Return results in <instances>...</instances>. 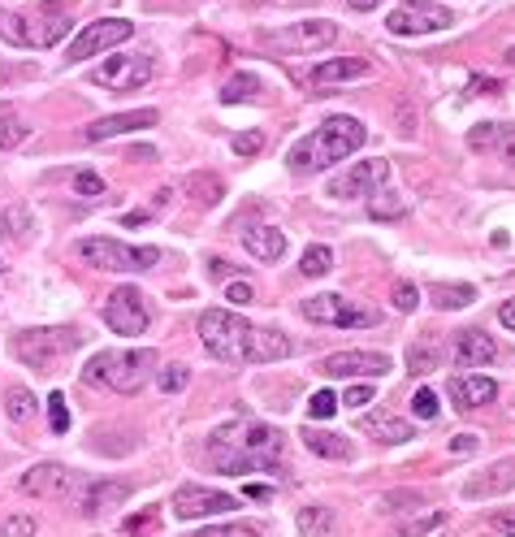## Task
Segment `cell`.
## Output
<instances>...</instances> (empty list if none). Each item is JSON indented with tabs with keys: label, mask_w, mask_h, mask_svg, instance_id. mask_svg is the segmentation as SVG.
I'll return each instance as SVG.
<instances>
[{
	"label": "cell",
	"mask_w": 515,
	"mask_h": 537,
	"mask_svg": "<svg viewBox=\"0 0 515 537\" xmlns=\"http://www.w3.org/2000/svg\"><path fill=\"white\" fill-rule=\"evenodd\" d=\"M286 455L282 429L256 421V416H234L208 434V464L226 477H252L273 473Z\"/></svg>",
	"instance_id": "6da1fadb"
},
{
	"label": "cell",
	"mask_w": 515,
	"mask_h": 537,
	"mask_svg": "<svg viewBox=\"0 0 515 537\" xmlns=\"http://www.w3.org/2000/svg\"><path fill=\"white\" fill-rule=\"evenodd\" d=\"M200 343L213 360L226 364H277L290 356V338L277 330H260L230 308H208L200 317Z\"/></svg>",
	"instance_id": "7a4b0ae2"
},
{
	"label": "cell",
	"mask_w": 515,
	"mask_h": 537,
	"mask_svg": "<svg viewBox=\"0 0 515 537\" xmlns=\"http://www.w3.org/2000/svg\"><path fill=\"white\" fill-rule=\"evenodd\" d=\"M364 139H368L364 122H355V117H329L321 130H312L308 139H299L295 148H290V169H295V174L329 169V165L347 161L351 152H360Z\"/></svg>",
	"instance_id": "3957f363"
},
{
	"label": "cell",
	"mask_w": 515,
	"mask_h": 537,
	"mask_svg": "<svg viewBox=\"0 0 515 537\" xmlns=\"http://www.w3.org/2000/svg\"><path fill=\"white\" fill-rule=\"evenodd\" d=\"M156 373V351L152 347H130V351H96L83 369L87 386H109L117 395H139Z\"/></svg>",
	"instance_id": "277c9868"
},
{
	"label": "cell",
	"mask_w": 515,
	"mask_h": 537,
	"mask_svg": "<svg viewBox=\"0 0 515 537\" xmlns=\"http://www.w3.org/2000/svg\"><path fill=\"white\" fill-rule=\"evenodd\" d=\"M70 26H74L70 5H65V0H48V5L5 13V18H0V35H5L13 48H52L70 35Z\"/></svg>",
	"instance_id": "5b68a950"
},
{
	"label": "cell",
	"mask_w": 515,
	"mask_h": 537,
	"mask_svg": "<svg viewBox=\"0 0 515 537\" xmlns=\"http://www.w3.org/2000/svg\"><path fill=\"white\" fill-rule=\"evenodd\" d=\"M78 330H70V325H44V330H18L13 334V356H18L26 369L35 373H48L57 369V364L65 356H74L78 351Z\"/></svg>",
	"instance_id": "8992f818"
},
{
	"label": "cell",
	"mask_w": 515,
	"mask_h": 537,
	"mask_svg": "<svg viewBox=\"0 0 515 537\" xmlns=\"http://www.w3.org/2000/svg\"><path fill=\"white\" fill-rule=\"evenodd\" d=\"M78 256L87 260L91 269H104V273H139V269H152L161 252L156 247H126L117 239H78Z\"/></svg>",
	"instance_id": "52a82bcc"
},
{
	"label": "cell",
	"mask_w": 515,
	"mask_h": 537,
	"mask_svg": "<svg viewBox=\"0 0 515 537\" xmlns=\"http://www.w3.org/2000/svg\"><path fill=\"white\" fill-rule=\"evenodd\" d=\"M303 317L312 325H334V330H364V325H377V308L351 304L347 295H312L303 299Z\"/></svg>",
	"instance_id": "ba28073f"
},
{
	"label": "cell",
	"mask_w": 515,
	"mask_h": 537,
	"mask_svg": "<svg viewBox=\"0 0 515 537\" xmlns=\"http://www.w3.org/2000/svg\"><path fill=\"white\" fill-rule=\"evenodd\" d=\"M91 83L104 91H139L152 83V57L148 52H122V57H104V65L91 70Z\"/></svg>",
	"instance_id": "9c48e42d"
},
{
	"label": "cell",
	"mask_w": 515,
	"mask_h": 537,
	"mask_svg": "<svg viewBox=\"0 0 515 537\" xmlns=\"http://www.w3.org/2000/svg\"><path fill=\"white\" fill-rule=\"evenodd\" d=\"M152 312H148V299L139 295V286H117V291L104 299V325L122 338H139L148 330Z\"/></svg>",
	"instance_id": "30bf717a"
},
{
	"label": "cell",
	"mask_w": 515,
	"mask_h": 537,
	"mask_svg": "<svg viewBox=\"0 0 515 537\" xmlns=\"http://www.w3.org/2000/svg\"><path fill=\"white\" fill-rule=\"evenodd\" d=\"M264 48H282V52H316L329 48L338 39V26L329 18H312V22H295V26H277V31H264Z\"/></svg>",
	"instance_id": "8fae6325"
},
{
	"label": "cell",
	"mask_w": 515,
	"mask_h": 537,
	"mask_svg": "<svg viewBox=\"0 0 515 537\" xmlns=\"http://www.w3.org/2000/svg\"><path fill=\"white\" fill-rule=\"evenodd\" d=\"M446 26H455L451 9L446 5H433V0H412V5H399L386 18V31L390 35H433V31H446Z\"/></svg>",
	"instance_id": "7c38bea8"
},
{
	"label": "cell",
	"mask_w": 515,
	"mask_h": 537,
	"mask_svg": "<svg viewBox=\"0 0 515 537\" xmlns=\"http://www.w3.org/2000/svg\"><path fill=\"white\" fill-rule=\"evenodd\" d=\"M130 35H135V26H130L126 18H100V22L83 26V31L70 39V52H65V61H87V57H96V52H109V48H117V44H126Z\"/></svg>",
	"instance_id": "4fadbf2b"
},
{
	"label": "cell",
	"mask_w": 515,
	"mask_h": 537,
	"mask_svg": "<svg viewBox=\"0 0 515 537\" xmlns=\"http://www.w3.org/2000/svg\"><path fill=\"white\" fill-rule=\"evenodd\" d=\"M239 499L226 490H208V486H178L174 490V516L178 520H204L217 512H239Z\"/></svg>",
	"instance_id": "5bb4252c"
},
{
	"label": "cell",
	"mask_w": 515,
	"mask_h": 537,
	"mask_svg": "<svg viewBox=\"0 0 515 537\" xmlns=\"http://www.w3.org/2000/svg\"><path fill=\"white\" fill-rule=\"evenodd\" d=\"M386 178H390V161L373 156V161H360V165H351L347 174L329 178V195H334V200H360V195L386 187Z\"/></svg>",
	"instance_id": "9a60e30c"
},
{
	"label": "cell",
	"mask_w": 515,
	"mask_h": 537,
	"mask_svg": "<svg viewBox=\"0 0 515 537\" xmlns=\"http://www.w3.org/2000/svg\"><path fill=\"white\" fill-rule=\"evenodd\" d=\"M78 486H83V481H78V473H70L65 464H35L18 477V490L35 494V499H65V494H74Z\"/></svg>",
	"instance_id": "2e32d148"
},
{
	"label": "cell",
	"mask_w": 515,
	"mask_h": 537,
	"mask_svg": "<svg viewBox=\"0 0 515 537\" xmlns=\"http://www.w3.org/2000/svg\"><path fill=\"white\" fill-rule=\"evenodd\" d=\"M325 377H381L390 373V356L386 351H338V356L321 360Z\"/></svg>",
	"instance_id": "e0dca14e"
},
{
	"label": "cell",
	"mask_w": 515,
	"mask_h": 537,
	"mask_svg": "<svg viewBox=\"0 0 515 537\" xmlns=\"http://www.w3.org/2000/svg\"><path fill=\"white\" fill-rule=\"evenodd\" d=\"M126 499H130V481L104 477V481H83V486H78V512H83V516L117 512Z\"/></svg>",
	"instance_id": "ac0fdd59"
},
{
	"label": "cell",
	"mask_w": 515,
	"mask_h": 537,
	"mask_svg": "<svg viewBox=\"0 0 515 537\" xmlns=\"http://www.w3.org/2000/svg\"><path fill=\"white\" fill-rule=\"evenodd\" d=\"M156 126V109H130V113H109V117H96L83 139L87 143H104V139H117V135H130V130H148Z\"/></svg>",
	"instance_id": "d6986e66"
},
{
	"label": "cell",
	"mask_w": 515,
	"mask_h": 537,
	"mask_svg": "<svg viewBox=\"0 0 515 537\" xmlns=\"http://www.w3.org/2000/svg\"><path fill=\"white\" fill-rule=\"evenodd\" d=\"M498 399V382L494 377H485V373H459L451 377V403L459 412H477L485 408V403H494Z\"/></svg>",
	"instance_id": "ffe728a7"
},
{
	"label": "cell",
	"mask_w": 515,
	"mask_h": 537,
	"mask_svg": "<svg viewBox=\"0 0 515 537\" xmlns=\"http://www.w3.org/2000/svg\"><path fill=\"white\" fill-rule=\"evenodd\" d=\"M494 356H498V343L485 330H464L455 338V351H451L455 369H485Z\"/></svg>",
	"instance_id": "44dd1931"
},
{
	"label": "cell",
	"mask_w": 515,
	"mask_h": 537,
	"mask_svg": "<svg viewBox=\"0 0 515 537\" xmlns=\"http://www.w3.org/2000/svg\"><path fill=\"white\" fill-rule=\"evenodd\" d=\"M511 486H515V460H503V464L485 468L477 481H468L464 494H468V499H494V494H503Z\"/></svg>",
	"instance_id": "7402d4cb"
},
{
	"label": "cell",
	"mask_w": 515,
	"mask_h": 537,
	"mask_svg": "<svg viewBox=\"0 0 515 537\" xmlns=\"http://www.w3.org/2000/svg\"><path fill=\"white\" fill-rule=\"evenodd\" d=\"M243 247L260 260H282L286 256V234L277 226H247L243 230Z\"/></svg>",
	"instance_id": "603a6c76"
},
{
	"label": "cell",
	"mask_w": 515,
	"mask_h": 537,
	"mask_svg": "<svg viewBox=\"0 0 515 537\" xmlns=\"http://www.w3.org/2000/svg\"><path fill=\"white\" fill-rule=\"evenodd\" d=\"M368 74V61L364 57H338V61H321L312 70V83L316 87H329V83H351V78H364Z\"/></svg>",
	"instance_id": "cb8c5ba5"
},
{
	"label": "cell",
	"mask_w": 515,
	"mask_h": 537,
	"mask_svg": "<svg viewBox=\"0 0 515 537\" xmlns=\"http://www.w3.org/2000/svg\"><path fill=\"white\" fill-rule=\"evenodd\" d=\"M360 429L368 438H381V442H407L412 438V421H403V416H390V412H368Z\"/></svg>",
	"instance_id": "d4e9b609"
},
{
	"label": "cell",
	"mask_w": 515,
	"mask_h": 537,
	"mask_svg": "<svg viewBox=\"0 0 515 537\" xmlns=\"http://www.w3.org/2000/svg\"><path fill=\"white\" fill-rule=\"evenodd\" d=\"M303 447L312 455H321V460H351V442L338 438V434H321V429H303Z\"/></svg>",
	"instance_id": "484cf974"
},
{
	"label": "cell",
	"mask_w": 515,
	"mask_h": 537,
	"mask_svg": "<svg viewBox=\"0 0 515 537\" xmlns=\"http://www.w3.org/2000/svg\"><path fill=\"white\" fill-rule=\"evenodd\" d=\"M429 299H433V308H442V312H455V308H468L472 299H477V291L472 286H464V282H433L429 286Z\"/></svg>",
	"instance_id": "4316f807"
},
{
	"label": "cell",
	"mask_w": 515,
	"mask_h": 537,
	"mask_svg": "<svg viewBox=\"0 0 515 537\" xmlns=\"http://www.w3.org/2000/svg\"><path fill=\"white\" fill-rule=\"evenodd\" d=\"M0 234H13V239H26V234H35V213L26 204H13L0 213Z\"/></svg>",
	"instance_id": "83f0119b"
},
{
	"label": "cell",
	"mask_w": 515,
	"mask_h": 537,
	"mask_svg": "<svg viewBox=\"0 0 515 537\" xmlns=\"http://www.w3.org/2000/svg\"><path fill=\"white\" fill-rule=\"evenodd\" d=\"M260 91H264V83L256 74H234L226 87H221V100L226 104H243V100H260Z\"/></svg>",
	"instance_id": "f1b7e54d"
},
{
	"label": "cell",
	"mask_w": 515,
	"mask_h": 537,
	"mask_svg": "<svg viewBox=\"0 0 515 537\" xmlns=\"http://www.w3.org/2000/svg\"><path fill=\"white\" fill-rule=\"evenodd\" d=\"M295 525L303 537H325L329 529H334V512L329 507H303V512L295 516Z\"/></svg>",
	"instance_id": "f546056e"
},
{
	"label": "cell",
	"mask_w": 515,
	"mask_h": 537,
	"mask_svg": "<svg viewBox=\"0 0 515 537\" xmlns=\"http://www.w3.org/2000/svg\"><path fill=\"white\" fill-rule=\"evenodd\" d=\"M329 269H334V252H329L325 243H312L308 252H303V260H299V273H303V278H325Z\"/></svg>",
	"instance_id": "4dcf8cb0"
},
{
	"label": "cell",
	"mask_w": 515,
	"mask_h": 537,
	"mask_svg": "<svg viewBox=\"0 0 515 537\" xmlns=\"http://www.w3.org/2000/svg\"><path fill=\"white\" fill-rule=\"evenodd\" d=\"M438 356H442L438 343L425 338V343H416L412 351H407V369H412V373H433V369H438Z\"/></svg>",
	"instance_id": "1f68e13d"
},
{
	"label": "cell",
	"mask_w": 515,
	"mask_h": 537,
	"mask_svg": "<svg viewBox=\"0 0 515 537\" xmlns=\"http://www.w3.org/2000/svg\"><path fill=\"white\" fill-rule=\"evenodd\" d=\"M187 191L195 195V204H217L221 200V178H213V174H191L187 178Z\"/></svg>",
	"instance_id": "d6a6232c"
},
{
	"label": "cell",
	"mask_w": 515,
	"mask_h": 537,
	"mask_svg": "<svg viewBox=\"0 0 515 537\" xmlns=\"http://www.w3.org/2000/svg\"><path fill=\"white\" fill-rule=\"evenodd\" d=\"M26 135H31V126H26L18 113H5V117H0V152H5V148H18Z\"/></svg>",
	"instance_id": "836d02e7"
},
{
	"label": "cell",
	"mask_w": 515,
	"mask_h": 537,
	"mask_svg": "<svg viewBox=\"0 0 515 537\" xmlns=\"http://www.w3.org/2000/svg\"><path fill=\"white\" fill-rule=\"evenodd\" d=\"M31 408H35V395H31V390L13 386V390H9V399H5L9 421H26V416H31Z\"/></svg>",
	"instance_id": "e575fe53"
},
{
	"label": "cell",
	"mask_w": 515,
	"mask_h": 537,
	"mask_svg": "<svg viewBox=\"0 0 515 537\" xmlns=\"http://www.w3.org/2000/svg\"><path fill=\"white\" fill-rule=\"evenodd\" d=\"M442 520H446V512H425V516L407 520V525L394 533V537H425V533H433V529H442Z\"/></svg>",
	"instance_id": "d590c367"
},
{
	"label": "cell",
	"mask_w": 515,
	"mask_h": 537,
	"mask_svg": "<svg viewBox=\"0 0 515 537\" xmlns=\"http://www.w3.org/2000/svg\"><path fill=\"white\" fill-rule=\"evenodd\" d=\"M187 382H191L187 364H169V369H161V377H156V386H161L165 395H178V390H187Z\"/></svg>",
	"instance_id": "8d00e7d4"
},
{
	"label": "cell",
	"mask_w": 515,
	"mask_h": 537,
	"mask_svg": "<svg viewBox=\"0 0 515 537\" xmlns=\"http://www.w3.org/2000/svg\"><path fill=\"white\" fill-rule=\"evenodd\" d=\"M334 412H338V395H334V390H316V395L308 399V416H312V421H329Z\"/></svg>",
	"instance_id": "74e56055"
},
{
	"label": "cell",
	"mask_w": 515,
	"mask_h": 537,
	"mask_svg": "<svg viewBox=\"0 0 515 537\" xmlns=\"http://www.w3.org/2000/svg\"><path fill=\"white\" fill-rule=\"evenodd\" d=\"M195 537H264V529L243 525V520H234V525H208V529H200Z\"/></svg>",
	"instance_id": "f35d334b"
},
{
	"label": "cell",
	"mask_w": 515,
	"mask_h": 537,
	"mask_svg": "<svg viewBox=\"0 0 515 537\" xmlns=\"http://www.w3.org/2000/svg\"><path fill=\"white\" fill-rule=\"evenodd\" d=\"M0 537H35V516L26 512H13L0 520Z\"/></svg>",
	"instance_id": "ab89813d"
},
{
	"label": "cell",
	"mask_w": 515,
	"mask_h": 537,
	"mask_svg": "<svg viewBox=\"0 0 515 537\" xmlns=\"http://www.w3.org/2000/svg\"><path fill=\"white\" fill-rule=\"evenodd\" d=\"M48 425H52V434H70V408H65V395H48Z\"/></svg>",
	"instance_id": "60d3db41"
},
{
	"label": "cell",
	"mask_w": 515,
	"mask_h": 537,
	"mask_svg": "<svg viewBox=\"0 0 515 537\" xmlns=\"http://www.w3.org/2000/svg\"><path fill=\"white\" fill-rule=\"evenodd\" d=\"M412 416L416 421H433V416H438V395H433L429 386H420L412 395Z\"/></svg>",
	"instance_id": "b9f144b4"
},
{
	"label": "cell",
	"mask_w": 515,
	"mask_h": 537,
	"mask_svg": "<svg viewBox=\"0 0 515 537\" xmlns=\"http://www.w3.org/2000/svg\"><path fill=\"white\" fill-rule=\"evenodd\" d=\"M416 304H420V291H416L412 282L394 286V308H399V312H416Z\"/></svg>",
	"instance_id": "7bdbcfd3"
},
{
	"label": "cell",
	"mask_w": 515,
	"mask_h": 537,
	"mask_svg": "<svg viewBox=\"0 0 515 537\" xmlns=\"http://www.w3.org/2000/svg\"><path fill=\"white\" fill-rule=\"evenodd\" d=\"M126 533L130 537H152L156 533V507H148V516H130L126 520Z\"/></svg>",
	"instance_id": "ee69618b"
},
{
	"label": "cell",
	"mask_w": 515,
	"mask_h": 537,
	"mask_svg": "<svg viewBox=\"0 0 515 537\" xmlns=\"http://www.w3.org/2000/svg\"><path fill=\"white\" fill-rule=\"evenodd\" d=\"M494 148L503 152V161H507V165H515V126H498Z\"/></svg>",
	"instance_id": "f6af8a7d"
},
{
	"label": "cell",
	"mask_w": 515,
	"mask_h": 537,
	"mask_svg": "<svg viewBox=\"0 0 515 537\" xmlns=\"http://www.w3.org/2000/svg\"><path fill=\"white\" fill-rule=\"evenodd\" d=\"M494 135H498V126L494 122H481V126H472V135H468V143H472V148H494Z\"/></svg>",
	"instance_id": "bcb514c9"
},
{
	"label": "cell",
	"mask_w": 515,
	"mask_h": 537,
	"mask_svg": "<svg viewBox=\"0 0 515 537\" xmlns=\"http://www.w3.org/2000/svg\"><path fill=\"white\" fill-rule=\"evenodd\" d=\"M260 148H264V135H256V130H247V135L234 139V152L239 156H260Z\"/></svg>",
	"instance_id": "7dc6e473"
},
{
	"label": "cell",
	"mask_w": 515,
	"mask_h": 537,
	"mask_svg": "<svg viewBox=\"0 0 515 537\" xmlns=\"http://www.w3.org/2000/svg\"><path fill=\"white\" fill-rule=\"evenodd\" d=\"M364 403H373V386H347L342 408H364Z\"/></svg>",
	"instance_id": "c3c4849f"
},
{
	"label": "cell",
	"mask_w": 515,
	"mask_h": 537,
	"mask_svg": "<svg viewBox=\"0 0 515 537\" xmlns=\"http://www.w3.org/2000/svg\"><path fill=\"white\" fill-rule=\"evenodd\" d=\"M74 191L78 195H104V182H100V174H78L74 178Z\"/></svg>",
	"instance_id": "681fc988"
},
{
	"label": "cell",
	"mask_w": 515,
	"mask_h": 537,
	"mask_svg": "<svg viewBox=\"0 0 515 537\" xmlns=\"http://www.w3.org/2000/svg\"><path fill=\"white\" fill-rule=\"evenodd\" d=\"M252 282H230L226 286V299H230V304H252Z\"/></svg>",
	"instance_id": "f907efd6"
},
{
	"label": "cell",
	"mask_w": 515,
	"mask_h": 537,
	"mask_svg": "<svg viewBox=\"0 0 515 537\" xmlns=\"http://www.w3.org/2000/svg\"><path fill=\"white\" fill-rule=\"evenodd\" d=\"M234 273H239V269H234V265H230V260H221V256H213V260H208V278L226 282V278H234Z\"/></svg>",
	"instance_id": "816d5d0a"
},
{
	"label": "cell",
	"mask_w": 515,
	"mask_h": 537,
	"mask_svg": "<svg viewBox=\"0 0 515 537\" xmlns=\"http://www.w3.org/2000/svg\"><path fill=\"white\" fill-rule=\"evenodd\" d=\"M472 451H477V434H459L451 442V455H472Z\"/></svg>",
	"instance_id": "f5cc1de1"
},
{
	"label": "cell",
	"mask_w": 515,
	"mask_h": 537,
	"mask_svg": "<svg viewBox=\"0 0 515 537\" xmlns=\"http://www.w3.org/2000/svg\"><path fill=\"white\" fill-rule=\"evenodd\" d=\"M494 525H498V533L515 537V512H498V516H494Z\"/></svg>",
	"instance_id": "db71d44e"
},
{
	"label": "cell",
	"mask_w": 515,
	"mask_h": 537,
	"mask_svg": "<svg viewBox=\"0 0 515 537\" xmlns=\"http://www.w3.org/2000/svg\"><path fill=\"white\" fill-rule=\"evenodd\" d=\"M498 321H503L507 330H515V299H507V304L498 308Z\"/></svg>",
	"instance_id": "11a10c76"
},
{
	"label": "cell",
	"mask_w": 515,
	"mask_h": 537,
	"mask_svg": "<svg viewBox=\"0 0 515 537\" xmlns=\"http://www.w3.org/2000/svg\"><path fill=\"white\" fill-rule=\"evenodd\" d=\"M377 5H381V0H351V9H355V13H373Z\"/></svg>",
	"instance_id": "9f6ffc18"
},
{
	"label": "cell",
	"mask_w": 515,
	"mask_h": 537,
	"mask_svg": "<svg viewBox=\"0 0 515 537\" xmlns=\"http://www.w3.org/2000/svg\"><path fill=\"white\" fill-rule=\"evenodd\" d=\"M507 61H511V65H515V48H507Z\"/></svg>",
	"instance_id": "6f0895ef"
}]
</instances>
